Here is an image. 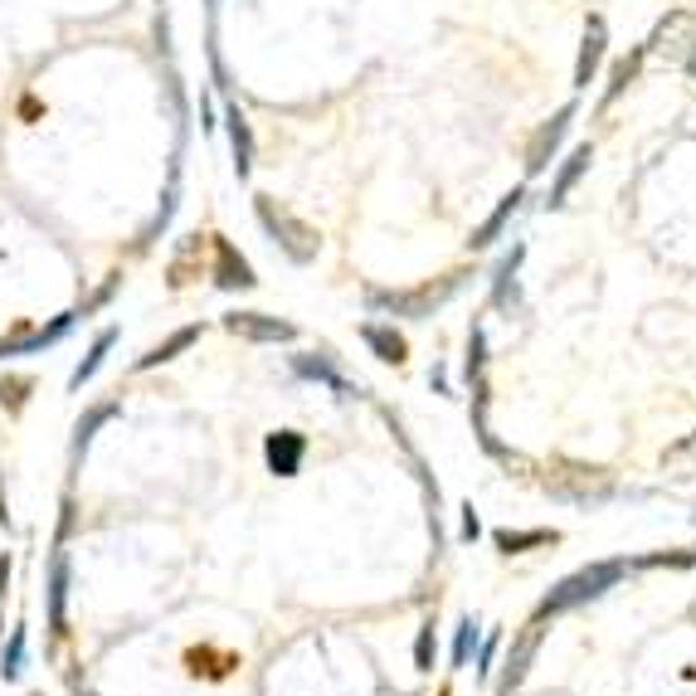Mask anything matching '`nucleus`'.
I'll use <instances>...</instances> for the list:
<instances>
[{
	"mask_svg": "<svg viewBox=\"0 0 696 696\" xmlns=\"http://www.w3.org/2000/svg\"><path fill=\"white\" fill-rule=\"evenodd\" d=\"M0 521L10 527V502H5V482H0Z\"/></svg>",
	"mask_w": 696,
	"mask_h": 696,
	"instance_id": "39",
	"label": "nucleus"
},
{
	"mask_svg": "<svg viewBox=\"0 0 696 696\" xmlns=\"http://www.w3.org/2000/svg\"><path fill=\"white\" fill-rule=\"evenodd\" d=\"M113 346H117V327H103V331L93 337V346H88V356L78 360L74 376H68V390H84L88 380H93L98 370H103V360H107V351H113Z\"/></svg>",
	"mask_w": 696,
	"mask_h": 696,
	"instance_id": "22",
	"label": "nucleus"
},
{
	"mask_svg": "<svg viewBox=\"0 0 696 696\" xmlns=\"http://www.w3.org/2000/svg\"><path fill=\"white\" fill-rule=\"evenodd\" d=\"M205 244H210V278H215V288H225V292H254L258 288L254 264H249L225 235H210Z\"/></svg>",
	"mask_w": 696,
	"mask_h": 696,
	"instance_id": "5",
	"label": "nucleus"
},
{
	"mask_svg": "<svg viewBox=\"0 0 696 696\" xmlns=\"http://www.w3.org/2000/svg\"><path fill=\"white\" fill-rule=\"evenodd\" d=\"M205 5H210V10H215V5H219V0H205Z\"/></svg>",
	"mask_w": 696,
	"mask_h": 696,
	"instance_id": "41",
	"label": "nucleus"
},
{
	"mask_svg": "<svg viewBox=\"0 0 696 696\" xmlns=\"http://www.w3.org/2000/svg\"><path fill=\"white\" fill-rule=\"evenodd\" d=\"M536 648H541V623L531 619L527 629L517 633V643L507 648V662H502V672H497V692H517L521 682H527V672H531V658H536Z\"/></svg>",
	"mask_w": 696,
	"mask_h": 696,
	"instance_id": "9",
	"label": "nucleus"
},
{
	"mask_svg": "<svg viewBox=\"0 0 696 696\" xmlns=\"http://www.w3.org/2000/svg\"><path fill=\"white\" fill-rule=\"evenodd\" d=\"M604 54H609V25L599 15H590L584 25V39H580V54H574V88H590L594 74H599Z\"/></svg>",
	"mask_w": 696,
	"mask_h": 696,
	"instance_id": "10",
	"label": "nucleus"
},
{
	"mask_svg": "<svg viewBox=\"0 0 696 696\" xmlns=\"http://www.w3.org/2000/svg\"><path fill=\"white\" fill-rule=\"evenodd\" d=\"M117 415H123V400H103V405H93V409H88V415L74 423V439H68V458H74V463L84 458V453H88V443L98 439V429H103V423H113Z\"/></svg>",
	"mask_w": 696,
	"mask_h": 696,
	"instance_id": "18",
	"label": "nucleus"
},
{
	"mask_svg": "<svg viewBox=\"0 0 696 696\" xmlns=\"http://www.w3.org/2000/svg\"><path fill=\"white\" fill-rule=\"evenodd\" d=\"M521 205H527V190H511V195H502V205L492 210L488 219H482L478 229H472V239H468V254H482V249H492L502 235H507V225L521 215Z\"/></svg>",
	"mask_w": 696,
	"mask_h": 696,
	"instance_id": "11",
	"label": "nucleus"
},
{
	"mask_svg": "<svg viewBox=\"0 0 696 696\" xmlns=\"http://www.w3.org/2000/svg\"><path fill=\"white\" fill-rule=\"evenodd\" d=\"M463 282L468 274L463 268H453V274L433 278V282H419V288H370L366 292V307L370 312H390V317H429L433 307H443V302H453L463 292Z\"/></svg>",
	"mask_w": 696,
	"mask_h": 696,
	"instance_id": "2",
	"label": "nucleus"
},
{
	"mask_svg": "<svg viewBox=\"0 0 696 696\" xmlns=\"http://www.w3.org/2000/svg\"><path fill=\"white\" fill-rule=\"evenodd\" d=\"M225 127H229V151H235V176L254 170V127L239 113V103H225Z\"/></svg>",
	"mask_w": 696,
	"mask_h": 696,
	"instance_id": "19",
	"label": "nucleus"
},
{
	"mask_svg": "<svg viewBox=\"0 0 696 696\" xmlns=\"http://www.w3.org/2000/svg\"><path fill=\"white\" fill-rule=\"evenodd\" d=\"M521 258H527V244H511L507 254L497 258V268H492V307H511V302H521Z\"/></svg>",
	"mask_w": 696,
	"mask_h": 696,
	"instance_id": "16",
	"label": "nucleus"
},
{
	"mask_svg": "<svg viewBox=\"0 0 696 696\" xmlns=\"http://www.w3.org/2000/svg\"><path fill=\"white\" fill-rule=\"evenodd\" d=\"M682 68H687V74L696 78V49H692V54H687V59H682Z\"/></svg>",
	"mask_w": 696,
	"mask_h": 696,
	"instance_id": "40",
	"label": "nucleus"
},
{
	"mask_svg": "<svg viewBox=\"0 0 696 696\" xmlns=\"http://www.w3.org/2000/svg\"><path fill=\"white\" fill-rule=\"evenodd\" d=\"M433 653H439V638H433V623H429V629H419V638H415V668L419 672L433 668Z\"/></svg>",
	"mask_w": 696,
	"mask_h": 696,
	"instance_id": "31",
	"label": "nucleus"
},
{
	"mask_svg": "<svg viewBox=\"0 0 696 696\" xmlns=\"http://www.w3.org/2000/svg\"><path fill=\"white\" fill-rule=\"evenodd\" d=\"M74 327H78V312H64V317H54L49 327H20L15 337H0V360H10V356H35V351L59 346V341H64Z\"/></svg>",
	"mask_w": 696,
	"mask_h": 696,
	"instance_id": "7",
	"label": "nucleus"
},
{
	"mask_svg": "<svg viewBox=\"0 0 696 696\" xmlns=\"http://www.w3.org/2000/svg\"><path fill=\"white\" fill-rule=\"evenodd\" d=\"M546 492L556 502H570V507H599V502L619 497V482L599 468H584V463H565L560 472L546 478Z\"/></svg>",
	"mask_w": 696,
	"mask_h": 696,
	"instance_id": "4",
	"label": "nucleus"
},
{
	"mask_svg": "<svg viewBox=\"0 0 696 696\" xmlns=\"http://www.w3.org/2000/svg\"><path fill=\"white\" fill-rule=\"evenodd\" d=\"M45 599H49V633H54V638H68V613H64V604H68V556L64 551H54V560H49Z\"/></svg>",
	"mask_w": 696,
	"mask_h": 696,
	"instance_id": "13",
	"label": "nucleus"
},
{
	"mask_svg": "<svg viewBox=\"0 0 696 696\" xmlns=\"http://www.w3.org/2000/svg\"><path fill=\"white\" fill-rule=\"evenodd\" d=\"M497 648H502V633H488V638L478 643V658H472V662H478L482 678H492V662H497Z\"/></svg>",
	"mask_w": 696,
	"mask_h": 696,
	"instance_id": "32",
	"label": "nucleus"
},
{
	"mask_svg": "<svg viewBox=\"0 0 696 696\" xmlns=\"http://www.w3.org/2000/svg\"><path fill=\"white\" fill-rule=\"evenodd\" d=\"M200 249H205V239H200V235L180 239L176 258H170V264H166V278H170V288H190V282L200 278Z\"/></svg>",
	"mask_w": 696,
	"mask_h": 696,
	"instance_id": "23",
	"label": "nucleus"
},
{
	"mask_svg": "<svg viewBox=\"0 0 696 696\" xmlns=\"http://www.w3.org/2000/svg\"><path fill=\"white\" fill-rule=\"evenodd\" d=\"M5 584H10V556H0V594H5Z\"/></svg>",
	"mask_w": 696,
	"mask_h": 696,
	"instance_id": "38",
	"label": "nucleus"
},
{
	"mask_svg": "<svg viewBox=\"0 0 696 696\" xmlns=\"http://www.w3.org/2000/svg\"><path fill=\"white\" fill-rule=\"evenodd\" d=\"M64 682H68V692H74V696H98V692L84 687V678H78V672H64Z\"/></svg>",
	"mask_w": 696,
	"mask_h": 696,
	"instance_id": "37",
	"label": "nucleus"
},
{
	"mask_svg": "<svg viewBox=\"0 0 696 696\" xmlns=\"http://www.w3.org/2000/svg\"><path fill=\"white\" fill-rule=\"evenodd\" d=\"M200 341V321H190V327H180V331H170L166 341H156V346L147 351V356H137V376H147V370H156V366H166V360H176L180 351H190Z\"/></svg>",
	"mask_w": 696,
	"mask_h": 696,
	"instance_id": "20",
	"label": "nucleus"
},
{
	"mask_svg": "<svg viewBox=\"0 0 696 696\" xmlns=\"http://www.w3.org/2000/svg\"><path fill=\"white\" fill-rule=\"evenodd\" d=\"M254 215H258V225L268 229V239H274L282 254H288V264H298V268L317 264V249H321L317 229L302 225L292 210H282L274 195H254Z\"/></svg>",
	"mask_w": 696,
	"mask_h": 696,
	"instance_id": "3",
	"label": "nucleus"
},
{
	"mask_svg": "<svg viewBox=\"0 0 696 696\" xmlns=\"http://www.w3.org/2000/svg\"><path fill=\"white\" fill-rule=\"evenodd\" d=\"M360 341H366L370 356L385 360V366H405L409 360V341L400 337L390 321H360Z\"/></svg>",
	"mask_w": 696,
	"mask_h": 696,
	"instance_id": "14",
	"label": "nucleus"
},
{
	"mask_svg": "<svg viewBox=\"0 0 696 696\" xmlns=\"http://www.w3.org/2000/svg\"><path fill=\"white\" fill-rule=\"evenodd\" d=\"M225 331L229 337H239V341H254V346H292V341L302 337L292 321L268 317V312H229Z\"/></svg>",
	"mask_w": 696,
	"mask_h": 696,
	"instance_id": "6",
	"label": "nucleus"
},
{
	"mask_svg": "<svg viewBox=\"0 0 696 696\" xmlns=\"http://www.w3.org/2000/svg\"><path fill=\"white\" fill-rule=\"evenodd\" d=\"M25 648H29V629L25 623H15V629H10L5 653H0V678L5 682H15L20 672H25Z\"/></svg>",
	"mask_w": 696,
	"mask_h": 696,
	"instance_id": "27",
	"label": "nucleus"
},
{
	"mask_svg": "<svg viewBox=\"0 0 696 696\" xmlns=\"http://www.w3.org/2000/svg\"><path fill=\"white\" fill-rule=\"evenodd\" d=\"M292 376L298 380H317V385L337 390V395H346L351 380L341 376V366L327 356V351H307V356H292Z\"/></svg>",
	"mask_w": 696,
	"mask_h": 696,
	"instance_id": "17",
	"label": "nucleus"
},
{
	"mask_svg": "<svg viewBox=\"0 0 696 696\" xmlns=\"http://www.w3.org/2000/svg\"><path fill=\"white\" fill-rule=\"evenodd\" d=\"M590 161H594V147H590V141H580V147H574L570 156L560 161L556 180H551V195H546V205H551V210H560L565 200H570V190L584 180V170H590Z\"/></svg>",
	"mask_w": 696,
	"mask_h": 696,
	"instance_id": "15",
	"label": "nucleus"
},
{
	"mask_svg": "<svg viewBox=\"0 0 696 696\" xmlns=\"http://www.w3.org/2000/svg\"><path fill=\"white\" fill-rule=\"evenodd\" d=\"M497 696H517V692H497Z\"/></svg>",
	"mask_w": 696,
	"mask_h": 696,
	"instance_id": "42",
	"label": "nucleus"
},
{
	"mask_svg": "<svg viewBox=\"0 0 696 696\" xmlns=\"http://www.w3.org/2000/svg\"><path fill=\"white\" fill-rule=\"evenodd\" d=\"M74 536V497H64V517H59V546Z\"/></svg>",
	"mask_w": 696,
	"mask_h": 696,
	"instance_id": "35",
	"label": "nucleus"
},
{
	"mask_svg": "<svg viewBox=\"0 0 696 696\" xmlns=\"http://www.w3.org/2000/svg\"><path fill=\"white\" fill-rule=\"evenodd\" d=\"M497 551L507 556H521V551H536V546H560V531L556 527H536V531H492Z\"/></svg>",
	"mask_w": 696,
	"mask_h": 696,
	"instance_id": "24",
	"label": "nucleus"
},
{
	"mask_svg": "<svg viewBox=\"0 0 696 696\" xmlns=\"http://www.w3.org/2000/svg\"><path fill=\"white\" fill-rule=\"evenodd\" d=\"M623 574H629V560H594V565H584V570L565 574L560 584H551V594L536 604V613H531V619L546 623V619H556V613L580 609V604H590V599H599V594H609L613 584L623 580Z\"/></svg>",
	"mask_w": 696,
	"mask_h": 696,
	"instance_id": "1",
	"label": "nucleus"
},
{
	"mask_svg": "<svg viewBox=\"0 0 696 696\" xmlns=\"http://www.w3.org/2000/svg\"><path fill=\"white\" fill-rule=\"evenodd\" d=\"M482 370H488V337H482V327H472L468 356H463V380H468V385H482Z\"/></svg>",
	"mask_w": 696,
	"mask_h": 696,
	"instance_id": "29",
	"label": "nucleus"
},
{
	"mask_svg": "<svg viewBox=\"0 0 696 696\" xmlns=\"http://www.w3.org/2000/svg\"><path fill=\"white\" fill-rule=\"evenodd\" d=\"M210 68H215V88L219 93H229V68H225V59H219L215 45H210Z\"/></svg>",
	"mask_w": 696,
	"mask_h": 696,
	"instance_id": "34",
	"label": "nucleus"
},
{
	"mask_svg": "<svg viewBox=\"0 0 696 696\" xmlns=\"http://www.w3.org/2000/svg\"><path fill=\"white\" fill-rule=\"evenodd\" d=\"M429 385L439 390V395H448V370H443V366H433V370H429Z\"/></svg>",
	"mask_w": 696,
	"mask_h": 696,
	"instance_id": "36",
	"label": "nucleus"
},
{
	"mask_svg": "<svg viewBox=\"0 0 696 696\" xmlns=\"http://www.w3.org/2000/svg\"><path fill=\"white\" fill-rule=\"evenodd\" d=\"M302 453H307V439H302V433H274V439H268V463H274V472H298Z\"/></svg>",
	"mask_w": 696,
	"mask_h": 696,
	"instance_id": "25",
	"label": "nucleus"
},
{
	"mask_svg": "<svg viewBox=\"0 0 696 696\" xmlns=\"http://www.w3.org/2000/svg\"><path fill=\"white\" fill-rule=\"evenodd\" d=\"M117 292H123V274H107V282H103V288H98V292H93V298H88V302H84V307H78V317H93V312H103V307H107V302H113V298H117Z\"/></svg>",
	"mask_w": 696,
	"mask_h": 696,
	"instance_id": "30",
	"label": "nucleus"
},
{
	"mask_svg": "<svg viewBox=\"0 0 696 696\" xmlns=\"http://www.w3.org/2000/svg\"><path fill=\"white\" fill-rule=\"evenodd\" d=\"M643 59H648V45H638V49H629L623 59H613V68H609V88H604V98H599V107L609 113L613 103L623 98V88L638 78V68H643Z\"/></svg>",
	"mask_w": 696,
	"mask_h": 696,
	"instance_id": "21",
	"label": "nucleus"
},
{
	"mask_svg": "<svg viewBox=\"0 0 696 696\" xmlns=\"http://www.w3.org/2000/svg\"><path fill=\"white\" fill-rule=\"evenodd\" d=\"M478 643H482V623L478 619H463L458 633H453V668H472V658H478Z\"/></svg>",
	"mask_w": 696,
	"mask_h": 696,
	"instance_id": "28",
	"label": "nucleus"
},
{
	"mask_svg": "<svg viewBox=\"0 0 696 696\" xmlns=\"http://www.w3.org/2000/svg\"><path fill=\"white\" fill-rule=\"evenodd\" d=\"M648 49H662V54L672 49V54L687 59L692 49H696V15H692V10H668V20L653 29Z\"/></svg>",
	"mask_w": 696,
	"mask_h": 696,
	"instance_id": "12",
	"label": "nucleus"
},
{
	"mask_svg": "<svg viewBox=\"0 0 696 696\" xmlns=\"http://www.w3.org/2000/svg\"><path fill=\"white\" fill-rule=\"evenodd\" d=\"M29 395H35V376H15V370L0 376V409L5 415H20L29 405Z\"/></svg>",
	"mask_w": 696,
	"mask_h": 696,
	"instance_id": "26",
	"label": "nucleus"
},
{
	"mask_svg": "<svg viewBox=\"0 0 696 696\" xmlns=\"http://www.w3.org/2000/svg\"><path fill=\"white\" fill-rule=\"evenodd\" d=\"M458 536L468 541V546H472V541L482 536V521H478V511H472V507H463V521H458Z\"/></svg>",
	"mask_w": 696,
	"mask_h": 696,
	"instance_id": "33",
	"label": "nucleus"
},
{
	"mask_svg": "<svg viewBox=\"0 0 696 696\" xmlns=\"http://www.w3.org/2000/svg\"><path fill=\"white\" fill-rule=\"evenodd\" d=\"M29 696H45V692H29Z\"/></svg>",
	"mask_w": 696,
	"mask_h": 696,
	"instance_id": "43",
	"label": "nucleus"
},
{
	"mask_svg": "<svg viewBox=\"0 0 696 696\" xmlns=\"http://www.w3.org/2000/svg\"><path fill=\"white\" fill-rule=\"evenodd\" d=\"M574 113H580V107H574V103H565L560 113L551 117V123H541V127H536V137L527 141V176H541V170H546L551 161H556L560 141L570 137V127H574Z\"/></svg>",
	"mask_w": 696,
	"mask_h": 696,
	"instance_id": "8",
	"label": "nucleus"
}]
</instances>
